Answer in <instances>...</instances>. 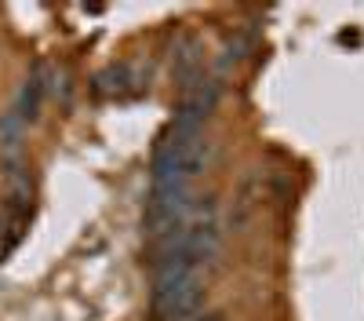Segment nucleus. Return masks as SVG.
Segmentation results:
<instances>
[{"label": "nucleus", "instance_id": "nucleus-1", "mask_svg": "<svg viewBox=\"0 0 364 321\" xmlns=\"http://www.w3.org/2000/svg\"><path fill=\"white\" fill-rule=\"evenodd\" d=\"M142 80L135 73V66L120 63V66H106L95 77V95H124V92H139Z\"/></svg>", "mask_w": 364, "mask_h": 321}, {"label": "nucleus", "instance_id": "nucleus-2", "mask_svg": "<svg viewBox=\"0 0 364 321\" xmlns=\"http://www.w3.org/2000/svg\"><path fill=\"white\" fill-rule=\"evenodd\" d=\"M44 99H48L44 84H41L37 77H29V80L22 84L18 99H15V113L22 117V121H37V117H41V106H44Z\"/></svg>", "mask_w": 364, "mask_h": 321}, {"label": "nucleus", "instance_id": "nucleus-3", "mask_svg": "<svg viewBox=\"0 0 364 321\" xmlns=\"http://www.w3.org/2000/svg\"><path fill=\"white\" fill-rule=\"evenodd\" d=\"M193 321H219V317H215V314H208V317H200V314H197Z\"/></svg>", "mask_w": 364, "mask_h": 321}]
</instances>
